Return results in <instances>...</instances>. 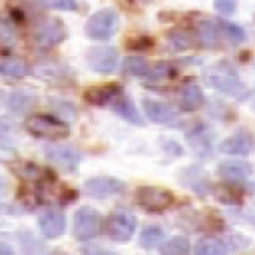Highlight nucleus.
Segmentation results:
<instances>
[{
	"label": "nucleus",
	"mask_w": 255,
	"mask_h": 255,
	"mask_svg": "<svg viewBox=\"0 0 255 255\" xmlns=\"http://www.w3.org/2000/svg\"><path fill=\"white\" fill-rule=\"evenodd\" d=\"M181 181L187 187H191L193 191H197V193H205V189L209 187V179H207L205 171L201 167H195V165H191V167L181 171Z\"/></svg>",
	"instance_id": "obj_21"
},
{
	"label": "nucleus",
	"mask_w": 255,
	"mask_h": 255,
	"mask_svg": "<svg viewBox=\"0 0 255 255\" xmlns=\"http://www.w3.org/2000/svg\"><path fill=\"white\" fill-rule=\"evenodd\" d=\"M66 38V26L56 20V18H50V20H42L34 32H32V40L36 46L40 48H50V46H56L60 44L62 40Z\"/></svg>",
	"instance_id": "obj_7"
},
{
	"label": "nucleus",
	"mask_w": 255,
	"mask_h": 255,
	"mask_svg": "<svg viewBox=\"0 0 255 255\" xmlns=\"http://www.w3.org/2000/svg\"><path fill=\"white\" fill-rule=\"evenodd\" d=\"M44 6L52 8V10H76L78 8V2L76 0H40Z\"/></svg>",
	"instance_id": "obj_33"
},
{
	"label": "nucleus",
	"mask_w": 255,
	"mask_h": 255,
	"mask_svg": "<svg viewBox=\"0 0 255 255\" xmlns=\"http://www.w3.org/2000/svg\"><path fill=\"white\" fill-rule=\"evenodd\" d=\"M32 72L42 78V80H58V78H64L66 74H70V70L66 66H60V64H54V62H42V64H36L32 68Z\"/></svg>",
	"instance_id": "obj_24"
},
{
	"label": "nucleus",
	"mask_w": 255,
	"mask_h": 255,
	"mask_svg": "<svg viewBox=\"0 0 255 255\" xmlns=\"http://www.w3.org/2000/svg\"><path fill=\"white\" fill-rule=\"evenodd\" d=\"M217 26H219V32H221L231 44H241V42L245 40V32H243L241 26H237V24H233V22H229V20H219Z\"/></svg>",
	"instance_id": "obj_28"
},
{
	"label": "nucleus",
	"mask_w": 255,
	"mask_h": 255,
	"mask_svg": "<svg viewBox=\"0 0 255 255\" xmlns=\"http://www.w3.org/2000/svg\"><path fill=\"white\" fill-rule=\"evenodd\" d=\"M124 72L129 76H147L149 64L139 56H129L124 60Z\"/></svg>",
	"instance_id": "obj_30"
},
{
	"label": "nucleus",
	"mask_w": 255,
	"mask_h": 255,
	"mask_svg": "<svg viewBox=\"0 0 255 255\" xmlns=\"http://www.w3.org/2000/svg\"><path fill=\"white\" fill-rule=\"evenodd\" d=\"M187 141L197 155H209L211 153V133L207 131L205 126H195V129L187 131Z\"/></svg>",
	"instance_id": "obj_20"
},
{
	"label": "nucleus",
	"mask_w": 255,
	"mask_h": 255,
	"mask_svg": "<svg viewBox=\"0 0 255 255\" xmlns=\"http://www.w3.org/2000/svg\"><path fill=\"white\" fill-rule=\"evenodd\" d=\"M253 149V133L247 129H237L233 135L219 143V151L227 155H247Z\"/></svg>",
	"instance_id": "obj_10"
},
{
	"label": "nucleus",
	"mask_w": 255,
	"mask_h": 255,
	"mask_svg": "<svg viewBox=\"0 0 255 255\" xmlns=\"http://www.w3.org/2000/svg\"><path fill=\"white\" fill-rule=\"evenodd\" d=\"M110 106H112V110H114L120 118H124L126 122H129V124H133V126H141V124H143L141 114H139L137 108L133 106L131 98L126 96L124 92H120V94L110 102Z\"/></svg>",
	"instance_id": "obj_15"
},
{
	"label": "nucleus",
	"mask_w": 255,
	"mask_h": 255,
	"mask_svg": "<svg viewBox=\"0 0 255 255\" xmlns=\"http://www.w3.org/2000/svg\"><path fill=\"white\" fill-rule=\"evenodd\" d=\"M26 129L36 135V137H42V139H50V141H60V139H66L70 135V128L52 118V116H42V114H36V116H30L26 120Z\"/></svg>",
	"instance_id": "obj_2"
},
{
	"label": "nucleus",
	"mask_w": 255,
	"mask_h": 255,
	"mask_svg": "<svg viewBox=\"0 0 255 255\" xmlns=\"http://www.w3.org/2000/svg\"><path fill=\"white\" fill-rule=\"evenodd\" d=\"M213 6L219 14H233L237 8V2L235 0H213Z\"/></svg>",
	"instance_id": "obj_35"
},
{
	"label": "nucleus",
	"mask_w": 255,
	"mask_h": 255,
	"mask_svg": "<svg viewBox=\"0 0 255 255\" xmlns=\"http://www.w3.org/2000/svg\"><path fill=\"white\" fill-rule=\"evenodd\" d=\"M143 112L145 116L153 122V124H161V126H167V124H173L177 120V112L165 104V102H159V100H151V98H143Z\"/></svg>",
	"instance_id": "obj_11"
},
{
	"label": "nucleus",
	"mask_w": 255,
	"mask_h": 255,
	"mask_svg": "<svg viewBox=\"0 0 255 255\" xmlns=\"http://www.w3.org/2000/svg\"><path fill=\"white\" fill-rule=\"evenodd\" d=\"M102 229V215L92 207H80L74 215V237L76 239H92Z\"/></svg>",
	"instance_id": "obj_4"
},
{
	"label": "nucleus",
	"mask_w": 255,
	"mask_h": 255,
	"mask_svg": "<svg viewBox=\"0 0 255 255\" xmlns=\"http://www.w3.org/2000/svg\"><path fill=\"white\" fill-rule=\"evenodd\" d=\"M135 225H137V221H135V215L131 211H128V209H116L110 215V219H108V235L114 241L124 243V241H128L133 235Z\"/></svg>",
	"instance_id": "obj_6"
},
{
	"label": "nucleus",
	"mask_w": 255,
	"mask_h": 255,
	"mask_svg": "<svg viewBox=\"0 0 255 255\" xmlns=\"http://www.w3.org/2000/svg\"><path fill=\"white\" fill-rule=\"evenodd\" d=\"M177 74L175 66L171 62H157L153 66H149V72H147V82H153V84H163V82H169L173 76Z\"/></svg>",
	"instance_id": "obj_22"
},
{
	"label": "nucleus",
	"mask_w": 255,
	"mask_h": 255,
	"mask_svg": "<svg viewBox=\"0 0 255 255\" xmlns=\"http://www.w3.org/2000/svg\"><path fill=\"white\" fill-rule=\"evenodd\" d=\"M48 255H68V253H64V251H52V253H48Z\"/></svg>",
	"instance_id": "obj_40"
},
{
	"label": "nucleus",
	"mask_w": 255,
	"mask_h": 255,
	"mask_svg": "<svg viewBox=\"0 0 255 255\" xmlns=\"http://www.w3.org/2000/svg\"><path fill=\"white\" fill-rule=\"evenodd\" d=\"M253 169L247 161H237V159H229L217 165V175L223 177L225 181L237 183V181H245L247 177H251Z\"/></svg>",
	"instance_id": "obj_14"
},
{
	"label": "nucleus",
	"mask_w": 255,
	"mask_h": 255,
	"mask_svg": "<svg viewBox=\"0 0 255 255\" xmlns=\"http://www.w3.org/2000/svg\"><path fill=\"white\" fill-rule=\"evenodd\" d=\"M0 74L8 78H22L28 74V64L20 58H0Z\"/></svg>",
	"instance_id": "obj_23"
},
{
	"label": "nucleus",
	"mask_w": 255,
	"mask_h": 255,
	"mask_svg": "<svg viewBox=\"0 0 255 255\" xmlns=\"http://www.w3.org/2000/svg\"><path fill=\"white\" fill-rule=\"evenodd\" d=\"M46 157H48L50 163H54L62 169H68V171L76 169L82 161L80 151L72 145H52V147L46 149Z\"/></svg>",
	"instance_id": "obj_9"
},
{
	"label": "nucleus",
	"mask_w": 255,
	"mask_h": 255,
	"mask_svg": "<svg viewBox=\"0 0 255 255\" xmlns=\"http://www.w3.org/2000/svg\"><path fill=\"white\" fill-rule=\"evenodd\" d=\"M205 82L213 90L223 92V94H229V96H233L237 100H243L245 94H247V90H245V86H243L237 70L231 68L225 62H219V64L207 68L205 70Z\"/></svg>",
	"instance_id": "obj_1"
},
{
	"label": "nucleus",
	"mask_w": 255,
	"mask_h": 255,
	"mask_svg": "<svg viewBox=\"0 0 255 255\" xmlns=\"http://www.w3.org/2000/svg\"><path fill=\"white\" fill-rule=\"evenodd\" d=\"M213 193L221 203H227V205H237L241 201V193L237 189H233L231 185H219V187H215Z\"/></svg>",
	"instance_id": "obj_31"
},
{
	"label": "nucleus",
	"mask_w": 255,
	"mask_h": 255,
	"mask_svg": "<svg viewBox=\"0 0 255 255\" xmlns=\"http://www.w3.org/2000/svg\"><path fill=\"white\" fill-rule=\"evenodd\" d=\"M179 108L185 112H193L203 104V92L195 82H185L179 90Z\"/></svg>",
	"instance_id": "obj_17"
},
{
	"label": "nucleus",
	"mask_w": 255,
	"mask_h": 255,
	"mask_svg": "<svg viewBox=\"0 0 255 255\" xmlns=\"http://www.w3.org/2000/svg\"><path fill=\"white\" fill-rule=\"evenodd\" d=\"M167 44L173 48V50H189L193 44H195V38L191 32L187 30H171L167 34Z\"/></svg>",
	"instance_id": "obj_26"
},
{
	"label": "nucleus",
	"mask_w": 255,
	"mask_h": 255,
	"mask_svg": "<svg viewBox=\"0 0 255 255\" xmlns=\"http://www.w3.org/2000/svg\"><path fill=\"white\" fill-rule=\"evenodd\" d=\"M137 203L147 209V211H165L173 203V193L163 189V187H153V185H143L135 193Z\"/></svg>",
	"instance_id": "obj_5"
},
{
	"label": "nucleus",
	"mask_w": 255,
	"mask_h": 255,
	"mask_svg": "<svg viewBox=\"0 0 255 255\" xmlns=\"http://www.w3.org/2000/svg\"><path fill=\"white\" fill-rule=\"evenodd\" d=\"M227 249H225V243H221L219 239H213V237H205L201 241H197L195 249H193V255H225Z\"/></svg>",
	"instance_id": "obj_25"
},
{
	"label": "nucleus",
	"mask_w": 255,
	"mask_h": 255,
	"mask_svg": "<svg viewBox=\"0 0 255 255\" xmlns=\"http://www.w3.org/2000/svg\"><path fill=\"white\" fill-rule=\"evenodd\" d=\"M195 34H197V40L201 46H207V48H215L219 44V26L217 22L213 20H199L195 24Z\"/></svg>",
	"instance_id": "obj_19"
},
{
	"label": "nucleus",
	"mask_w": 255,
	"mask_h": 255,
	"mask_svg": "<svg viewBox=\"0 0 255 255\" xmlns=\"http://www.w3.org/2000/svg\"><path fill=\"white\" fill-rule=\"evenodd\" d=\"M161 255H189V241L185 237H171L159 245Z\"/></svg>",
	"instance_id": "obj_27"
},
{
	"label": "nucleus",
	"mask_w": 255,
	"mask_h": 255,
	"mask_svg": "<svg viewBox=\"0 0 255 255\" xmlns=\"http://www.w3.org/2000/svg\"><path fill=\"white\" fill-rule=\"evenodd\" d=\"M86 191L94 197H110V195H118L124 191V183L116 177H108V175H100V177H92L86 181Z\"/></svg>",
	"instance_id": "obj_12"
},
{
	"label": "nucleus",
	"mask_w": 255,
	"mask_h": 255,
	"mask_svg": "<svg viewBox=\"0 0 255 255\" xmlns=\"http://www.w3.org/2000/svg\"><path fill=\"white\" fill-rule=\"evenodd\" d=\"M128 44H129L131 48H137V50H139V48H149V46H151V40H149V38H145V36H139V38L129 40Z\"/></svg>",
	"instance_id": "obj_37"
},
{
	"label": "nucleus",
	"mask_w": 255,
	"mask_h": 255,
	"mask_svg": "<svg viewBox=\"0 0 255 255\" xmlns=\"http://www.w3.org/2000/svg\"><path fill=\"white\" fill-rule=\"evenodd\" d=\"M38 225L46 237H50V239L60 237L66 229V215L60 209H46L40 213Z\"/></svg>",
	"instance_id": "obj_13"
},
{
	"label": "nucleus",
	"mask_w": 255,
	"mask_h": 255,
	"mask_svg": "<svg viewBox=\"0 0 255 255\" xmlns=\"http://www.w3.org/2000/svg\"><path fill=\"white\" fill-rule=\"evenodd\" d=\"M118 24H120L118 14L112 8H104L88 18L84 30H86V36L92 40H110L116 34Z\"/></svg>",
	"instance_id": "obj_3"
},
{
	"label": "nucleus",
	"mask_w": 255,
	"mask_h": 255,
	"mask_svg": "<svg viewBox=\"0 0 255 255\" xmlns=\"http://www.w3.org/2000/svg\"><path fill=\"white\" fill-rule=\"evenodd\" d=\"M0 255H16L12 247H8L6 243H0Z\"/></svg>",
	"instance_id": "obj_38"
},
{
	"label": "nucleus",
	"mask_w": 255,
	"mask_h": 255,
	"mask_svg": "<svg viewBox=\"0 0 255 255\" xmlns=\"http://www.w3.org/2000/svg\"><path fill=\"white\" fill-rule=\"evenodd\" d=\"M122 92V88L118 84H104V86H92L86 90V100L90 104H96V106H106L110 104L118 94Z\"/></svg>",
	"instance_id": "obj_18"
},
{
	"label": "nucleus",
	"mask_w": 255,
	"mask_h": 255,
	"mask_svg": "<svg viewBox=\"0 0 255 255\" xmlns=\"http://www.w3.org/2000/svg\"><path fill=\"white\" fill-rule=\"evenodd\" d=\"M16 171L26 179H38L42 175V169L38 165H34V163H22V165L16 167Z\"/></svg>",
	"instance_id": "obj_34"
},
{
	"label": "nucleus",
	"mask_w": 255,
	"mask_h": 255,
	"mask_svg": "<svg viewBox=\"0 0 255 255\" xmlns=\"http://www.w3.org/2000/svg\"><path fill=\"white\" fill-rule=\"evenodd\" d=\"M34 104H36V96H34V92L24 90V88H20V90H12L10 96L6 98V108H8V112H12V114H16V116L28 114V112L34 108Z\"/></svg>",
	"instance_id": "obj_16"
},
{
	"label": "nucleus",
	"mask_w": 255,
	"mask_h": 255,
	"mask_svg": "<svg viewBox=\"0 0 255 255\" xmlns=\"http://www.w3.org/2000/svg\"><path fill=\"white\" fill-rule=\"evenodd\" d=\"M94 255H116V253H108V251H96Z\"/></svg>",
	"instance_id": "obj_39"
},
{
	"label": "nucleus",
	"mask_w": 255,
	"mask_h": 255,
	"mask_svg": "<svg viewBox=\"0 0 255 255\" xmlns=\"http://www.w3.org/2000/svg\"><path fill=\"white\" fill-rule=\"evenodd\" d=\"M161 239H163V231H161V227H157V225H147V227L141 231V235H139V243H141V247H145V249L157 247Z\"/></svg>",
	"instance_id": "obj_29"
},
{
	"label": "nucleus",
	"mask_w": 255,
	"mask_h": 255,
	"mask_svg": "<svg viewBox=\"0 0 255 255\" xmlns=\"http://www.w3.org/2000/svg\"><path fill=\"white\" fill-rule=\"evenodd\" d=\"M86 64L98 74H112L118 68V50L112 46H96L86 52Z\"/></svg>",
	"instance_id": "obj_8"
},
{
	"label": "nucleus",
	"mask_w": 255,
	"mask_h": 255,
	"mask_svg": "<svg viewBox=\"0 0 255 255\" xmlns=\"http://www.w3.org/2000/svg\"><path fill=\"white\" fill-rule=\"evenodd\" d=\"M16 157V151L12 147H8L6 143H0V161H10Z\"/></svg>",
	"instance_id": "obj_36"
},
{
	"label": "nucleus",
	"mask_w": 255,
	"mask_h": 255,
	"mask_svg": "<svg viewBox=\"0 0 255 255\" xmlns=\"http://www.w3.org/2000/svg\"><path fill=\"white\" fill-rule=\"evenodd\" d=\"M14 36H16V32H14L12 22L6 20V18H2L0 20V44H12L14 42Z\"/></svg>",
	"instance_id": "obj_32"
}]
</instances>
